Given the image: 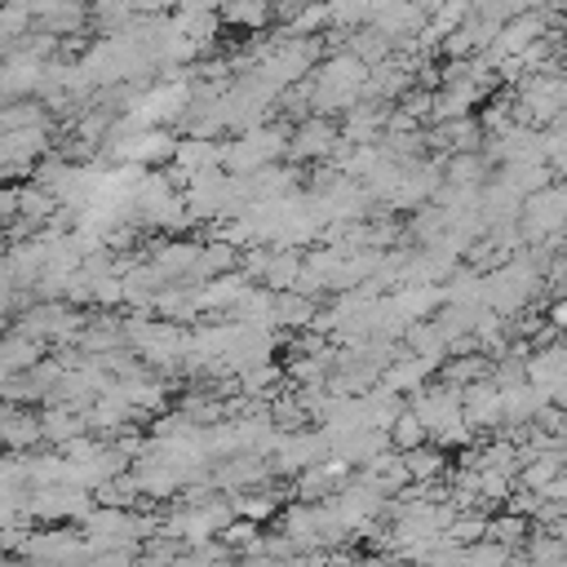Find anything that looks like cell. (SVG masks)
Segmentation results:
<instances>
[{"instance_id":"3","label":"cell","mask_w":567,"mask_h":567,"mask_svg":"<svg viewBox=\"0 0 567 567\" xmlns=\"http://www.w3.org/2000/svg\"><path fill=\"white\" fill-rule=\"evenodd\" d=\"M270 13H275L270 0H221V18L230 27H261L270 22Z\"/></svg>"},{"instance_id":"10","label":"cell","mask_w":567,"mask_h":567,"mask_svg":"<svg viewBox=\"0 0 567 567\" xmlns=\"http://www.w3.org/2000/svg\"><path fill=\"white\" fill-rule=\"evenodd\" d=\"M230 509H235V518H252V523H261V518L275 514V501H270V496H235Z\"/></svg>"},{"instance_id":"8","label":"cell","mask_w":567,"mask_h":567,"mask_svg":"<svg viewBox=\"0 0 567 567\" xmlns=\"http://www.w3.org/2000/svg\"><path fill=\"white\" fill-rule=\"evenodd\" d=\"M483 532H487V518H483V514H456V518H452V527H447V536H452L456 545H465V549H470V545H478V540H483Z\"/></svg>"},{"instance_id":"5","label":"cell","mask_w":567,"mask_h":567,"mask_svg":"<svg viewBox=\"0 0 567 567\" xmlns=\"http://www.w3.org/2000/svg\"><path fill=\"white\" fill-rule=\"evenodd\" d=\"M403 461H408L412 483H434V478L443 474V447H439V443L416 447V452H403Z\"/></svg>"},{"instance_id":"1","label":"cell","mask_w":567,"mask_h":567,"mask_svg":"<svg viewBox=\"0 0 567 567\" xmlns=\"http://www.w3.org/2000/svg\"><path fill=\"white\" fill-rule=\"evenodd\" d=\"M332 142H337V133H332L328 124H319V120H306V124L292 133L288 151H292L297 159H315V155H328V151H332Z\"/></svg>"},{"instance_id":"4","label":"cell","mask_w":567,"mask_h":567,"mask_svg":"<svg viewBox=\"0 0 567 567\" xmlns=\"http://www.w3.org/2000/svg\"><path fill=\"white\" fill-rule=\"evenodd\" d=\"M4 439H9V452H22L27 443L44 439V430H40V416H35V412H31V416H22L18 408H9V416H4Z\"/></svg>"},{"instance_id":"12","label":"cell","mask_w":567,"mask_h":567,"mask_svg":"<svg viewBox=\"0 0 567 567\" xmlns=\"http://www.w3.org/2000/svg\"><path fill=\"white\" fill-rule=\"evenodd\" d=\"M505 567H536V563H532V558H518V554H514V558H509Z\"/></svg>"},{"instance_id":"7","label":"cell","mask_w":567,"mask_h":567,"mask_svg":"<svg viewBox=\"0 0 567 567\" xmlns=\"http://www.w3.org/2000/svg\"><path fill=\"white\" fill-rule=\"evenodd\" d=\"M509 558H514V549H509V545H501V540H492V536L465 549V563H470V567H505Z\"/></svg>"},{"instance_id":"9","label":"cell","mask_w":567,"mask_h":567,"mask_svg":"<svg viewBox=\"0 0 567 567\" xmlns=\"http://www.w3.org/2000/svg\"><path fill=\"white\" fill-rule=\"evenodd\" d=\"M447 177H452L456 186H474V182L483 177V159H478L474 151H465V155H456V159H452V168H447Z\"/></svg>"},{"instance_id":"11","label":"cell","mask_w":567,"mask_h":567,"mask_svg":"<svg viewBox=\"0 0 567 567\" xmlns=\"http://www.w3.org/2000/svg\"><path fill=\"white\" fill-rule=\"evenodd\" d=\"M549 323H554V328H567V301H554V306H549Z\"/></svg>"},{"instance_id":"2","label":"cell","mask_w":567,"mask_h":567,"mask_svg":"<svg viewBox=\"0 0 567 567\" xmlns=\"http://www.w3.org/2000/svg\"><path fill=\"white\" fill-rule=\"evenodd\" d=\"M425 443H430V425H425L412 408H403L399 421L390 425V447H394V452H416V447H425Z\"/></svg>"},{"instance_id":"13","label":"cell","mask_w":567,"mask_h":567,"mask_svg":"<svg viewBox=\"0 0 567 567\" xmlns=\"http://www.w3.org/2000/svg\"><path fill=\"white\" fill-rule=\"evenodd\" d=\"M447 567H470V563H447Z\"/></svg>"},{"instance_id":"6","label":"cell","mask_w":567,"mask_h":567,"mask_svg":"<svg viewBox=\"0 0 567 567\" xmlns=\"http://www.w3.org/2000/svg\"><path fill=\"white\" fill-rule=\"evenodd\" d=\"M487 536H492V540H501V545H509V549L518 554V549L527 545V518L505 509L501 518H487Z\"/></svg>"}]
</instances>
